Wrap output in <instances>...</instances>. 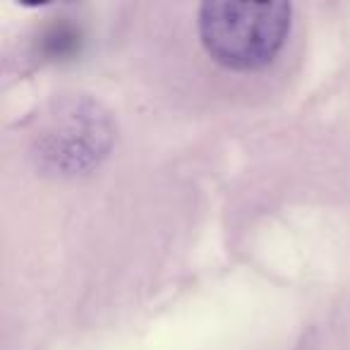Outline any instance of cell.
Instances as JSON below:
<instances>
[{"label": "cell", "instance_id": "1", "mask_svg": "<svg viewBox=\"0 0 350 350\" xmlns=\"http://www.w3.org/2000/svg\"><path fill=\"white\" fill-rule=\"evenodd\" d=\"M291 15L288 3L211 0L200 8L202 46L226 70H262L286 44Z\"/></svg>", "mask_w": 350, "mask_h": 350}]
</instances>
